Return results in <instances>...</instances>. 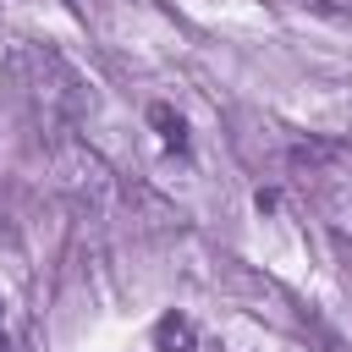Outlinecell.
Returning <instances> with one entry per match:
<instances>
[{"mask_svg": "<svg viewBox=\"0 0 352 352\" xmlns=\"http://www.w3.org/2000/svg\"><path fill=\"white\" fill-rule=\"evenodd\" d=\"M154 341H160V352H192V324L182 314H165L154 324Z\"/></svg>", "mask_w": 352, "mask_h": 352, "instance_id": "6da1fadb", "label": "cell"}, {"mask_svg": "<svg viewBox=\"0 0 352 352\" xmlns=\"http://www.w3.org/2000/svg\"><path fill=\"white\" fill-rule=\"evenodd\" d=\"M0 352H11V346H6V330H0Z\"/></svg>", "mask_w": 352, "mask_h": 352, "instance_id": "7a4b0ae2", "label": "cell"}]
</instances>
